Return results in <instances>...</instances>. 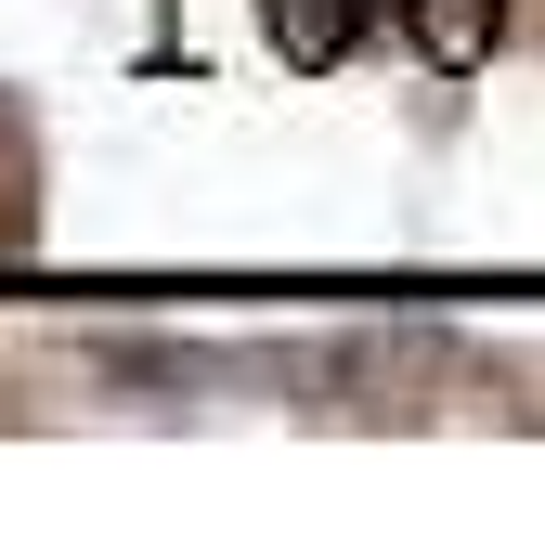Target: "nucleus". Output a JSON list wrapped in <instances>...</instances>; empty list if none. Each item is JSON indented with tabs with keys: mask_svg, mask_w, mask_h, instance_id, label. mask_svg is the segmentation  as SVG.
<instances>
[{
	"mask_svg": "<svg viewBox=\"0 0 545 558\" xmlns=\"http://www.w3.org/2000/svg\"><path fill=\"white\" fill-rule=\"evenodd\" d=\"M261 13H272V39H286L299 65H338V52L364 39V13H377V0H261Z\"/></svg>",
	"mask_w": 545,
	"mask_h": 558,
	"instance_id": "1",
	"label": "nucleus"
},
{
	"mask_svg": "<svg viewBox=\"0 0 545 558\" xmlns=\"http://www.w3.org/2000/svg\"><path fill=\"white\" fill-rule=\"evenodd\" d=\"M403 26L428 65H481L494 52V0H403Z\"/></svg>",
	"mask_w": 545,
	"mask_h": 558,
	"instance_id": "2",
	"label": "nucleus"
}]
</instances>
